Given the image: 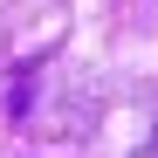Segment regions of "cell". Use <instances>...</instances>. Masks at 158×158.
I'll use <instances>...</instances> for the list:
<instances>
[]
</instances>
